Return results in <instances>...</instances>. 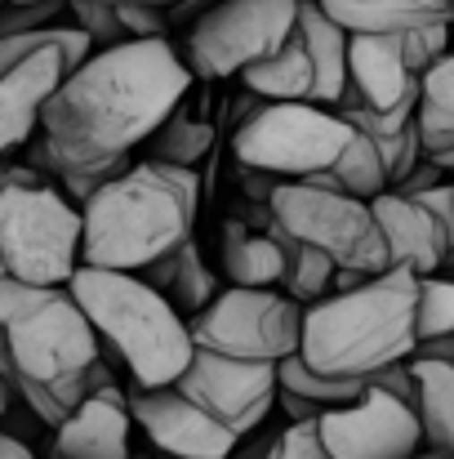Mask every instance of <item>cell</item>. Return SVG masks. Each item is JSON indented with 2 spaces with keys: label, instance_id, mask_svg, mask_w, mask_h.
<instances>
[{
  "label": "cell",
  "instance_id": "6da1fadb",
  "mask_svg": "<svg viewBox=\"0 0 454 459\" xmlns=\"http://www.w3.org/2000/svg\"><path fill=\"white\" fill-rule=\"evenodd\" d=\"M192 81L169 40H125L90 54L45 103L36 160L54 178H116L130 152L183 108Z\"/></svg>",
  "mask_w": 454,
  "mask_h": 459
},
{
  "label": "cell",
  "instance_id": "7a4b0ae2",
  "mask_svg": "<svg viewBox=\"0 0 454 459\" xmlns=\"http://www.w3.org/2000/svg\"><path fill=\"white\" fill-rule=\"evenodd\" d=\"M0 330L13 357V397H22L49 429H58L90 393L112 384L99 334L67 286H22L0 277Z\"/></svg>",
  "mask_w": 454,
  "mask_h": 459
},
{
  "label": "cell",
  "instance_id": "3957f363",
  "mask_svg": "<svg viewBox=\"0 0 454 459\" xmlns=\"http://www.w3.org/2000/svg\"><path fill=\"white\" fill-rule=\"evenodd\" d=\"M201 214V174L165 160H134L81 210V264L107 273H143L192 241Z\"/></svg>",
  "mask_w": 454,
  "mask_h": 459
},
{
  "label": "cell",
  "instance_id": "277c9868",
  "mask_svg": "<svg viewBox=\"0 0 454 459\" xmlns=\"http://www.w3.org/2000/svg\"><path fill=\"white\" fill-rule=\"evenodd\" d=\"M419 277L388 268L356 290L325 295L303 307L299 357L325 379H374L379 370L410 361L419 348Z\"/></svg>",
  "mask_w": 454,
  "mask_h": 459
},
{
  "label": "cell",
  "instance_id": "5b68a950",
  "mask_svg": "<svg viewBox=\"0 0 454 459\" xmlns=\"http://www.w3.org/2000/svg\"><path fill=\"white\" fill-rule=\"evenodd\" d=\"M72 299L94 325L99 343H112L116 357L130 366L134 388H174L196 357L187 316L151 290L139 273H107V268H76L67 281Z\"/></svg>",
  "mask_w": 454,
  "mask_h": 459
},
{
  "label": "cell",
  "instance_id": "8992f818",
  "mask_svg": "<svg viewBox=\"0 0 454 459\" xmlns=\"http://www.w3.org/2000/svg\"><path fill=\"white\" fill-rule=\"evenodd\" d=\"M85 219L54 178L0 196V268L22 286H67L81 268Z\"/></svg>",
  "mask_w": 454,
  "mask_h": 459
},
{
  "label": "cell",
  "instance_id": "52a82bcc",
  "mask_svg": "<svg viewBox=\"0 0 454 459\" xmlns=\"http://www.w3.org/2000/svg\"><path fill=\"white\" fill-rule=\"evenodd\" d=\"M352 126L316 103H268L232 134V152L241 169L272 174L281 183H299L334 169L338 152L352 143Z\"/></svg>",
  "mask_w": 454,
  "mask_h": 459
},
{
  "label": "cell",
  "instance_id": "ba28073f",
  "mask_svg": "<svg viewBox=\"0 0 454 459\" xmlns=\"http://www.w3.org/2000/svg\"><path fill=\"white\" fill-rule=\"evenodd\" d=\"M268 214L299 246L321 250L334 268L361 277H379L392 268L370 201H356L347 192H321L307 183H277V192L268 196Z\"/></svg>",
  "mask_w": 454,
  "mask_h": 459
},
{
  "label": "cell",
  "instance_id": "9c48e42d",
  "mask_svg": "<svg viewBox=\"0 0 454 459\" xmlns=\"http://www.w3.org/2000/svg\"><path fill=\"white\" fill-rule=\"evenodd\" d=\"M192 343L214 357L281 366L299 357L303 343V307L281 290H241L227 286L218 299L187 321Z\"/></svg>",
  "mask_w": 454,
  "mask_h": 459
},
{
  "label": "cell",
  "instance_id": "30bf717a",
  "mask_svg": "<svg viewBox=\"0 0 454 459\" xmlns=\"http://www.w3.org/2000/svg\"><path fill=\"white\" fill-rule=\"evenodd\" d=\"M303 0H218L187 31L192 76L223 81L272 58L299 27Z\"/></svg>",
  "mask_w": 454,
  "mask_h": 459
},
{
  "label": "cell",
  "instance_id": "8fae6325",
  "mask_svg": "<svg viewBox=\"0 0 454 459\" xmlns=\"http://www.w3.org/2000/svg\"><path fill=\"white\" fill-rule=\"evenodd\" d=\"M174 388L187 402H196L210 420H218L232 437L254 433L281 397L277 366L232 361V357H214V352H201V348H196L192 366L183 370V379Z\"/></svg>",
  "mask_w": 454,
  "mask_h": 459
},
{
  "label": "cell",
  "instance_id": "7c38bea8",
  "mask_svg": "<svg viewBox=\"0 0 454 459\" xmlns=\"http://www.w3.org/2000/svg\"><path fill=\"white\" fill-rule=\"evenodd\" d=\"M321 442L334 459H406L424 451V429L415 406L383 388H365L361 402L325 411L316 420Z\"/></svg>",
  "mask_w": 454,
  "mask_h": 459
},
{
  "label": "cell",
  "instance_id": "4fadbf2b",
  "mask_svg": "<svg viewBox=\"0 0 454 459\" xmlns=\"http://www.w3.org/2000/svg\"><path fill=\"white\" fill-rule=\"evenodd\" d=\"M130 420L148 433L151 446L174 459H227L241 442L178 388H134Z\"/></svg>",
  "mask_w": 454,
  "mask_h": 459
},
{
  "label": "cell",
  "instance_id": "5bb4252c",
  "mask_svg": "<svg viewBox=\"0 0 454 459\" xmlns=\"http://www.w3.org/2000/svg\"><path fill=\"white\" fill-rule=\"evenodd\" d=\"M67 67L58 49H40L22 58L18 67L0 72V160L13 148H27L31 134L40 130V112L63 85Z\"/></svg>",
  "mask_w": 454,
  "mask_h": 459
},
{
  "label": "cell",
  "instance_id": "9a60e30c",
  "mask_svg": "<svg viewBox=\"0 0 454 459\" xmlns=\"http://www.w3.org/2000/svg\"><path fill=\"white\" fill-rule=\"evenodd\" d=\"M130 397L107 384L90 393L58 429H54V455L63 459H130Z\"/></svg>",
  "mask_w": 454,
  "mask_h": 459
},
{
  "label": "cell",
  "instance_id": "2e32d148",
  "mask_svg": "<svg viewBox=\"0 0 454 459\" xmlns=\"http://www.w3.org/2000/svg\"><path fill=\"white\" fill-rule=\"evenodd\" d=\"M370 210L379 219V232H383V246H388V264L406 268L415 277H437V268L450 259L441 223L415 196H401V192L374 196Z\"/></svg>",
  "mask_w": 454,
  "mask_h": 459
},
{
  "label": "cell",
  "instance_id": "e0dca14e",
  "mask_svg": "<svg viewBox=\"0 0 454 459\" xmlns=\"http://www.w3.org/2000/svg\"><path fill=\"white\" fill-rule=\"evenodd\" d=\"M295 250V237L268 214V228L254 232L250 223L241 219H227L223 223V277L227 286H241V290H281V277H286V259Z\"/></svg>",
  "mask_w": 454,
  "mask_h": 459
},
{
  "label": "cell",
  "instance_id": "ac0fdd59",
  "mask_svg": "<svg viewBox=\"0 0 454 459\" xmlns=\"http://www.w3.org/2000/svg\"><path fill=\"white\" fill-rule=\"evenodd\" d=\"M347 36H406L433 22H454V0H321Z\"/></svg>",
  "mask_w": 454,
  "mask_h": 459
},
{
  "label": "cell",
  "instance_id": "d6986e66",
  "mask_svg": "<svg viewBox=\"0 0 454 459\" xmlns=\"http://www.w3.org/2000/svg\"><path fill=\"white\" fill-rule=\"evenodd\" d=\"M299 40L312 58V72H316V108H334L338 94L347 90V31L321 9V0H303L299 4Z\"/></svg>",
  "mask_w": 454,
  "mask_h": 459
},
{
  "label": "cell",
  "instance_id": "ffe728a7",
  "mask_svg": "<svg viewBox=\"0 0 454 459\" xmlns=\"http://www.w3.org/2000/svg\"><path fill=\"white\" fill-rule=\"evenodd\" d=\"M139 277L148 281L151 290H160L187 321L218 299V277H214V268L205 264V255L196 250V241H187V246H178L174 255L156 259Z\"/></svg>",
  "mask_w": 454,
  "mask_h": 459
},
{
  "label": "cell",
  "instance_id": "44dd1931",
  "mask_svg": "<svg viewBox=\"0 0 454 459\" xmlns=\"http://www.w3.org/2000/svg\"><path fill=\"white\" fill-rule=\"evenodd\" d=\"M415 370V415L424 429V451H437L441 459H454V361H424L410 357Z\"/></svg>",
  "mask_w": 454,
  "mask_h": 459
},
{
  "label": "cell",
  "instance_id": "7402d4cb",
  "mask_svg": "<svg viewBox=\"0 0 454 459\" xmlns=\"http://www.w3.org/2000/svg\"><path fill=\"white\" fill-rule=\"evenodd\" d=\"M241 81H245L250 94H259V99H268V103H312V99H316V72H312V58H307V49H303L299 31H295L272 58L245 67Z\"/></svg>",
  "mask_w": 454,
  "mask_h": 459
},
{
  "label": "cell",
  "instance_id": "603a6c76",
  "mask_svg": "<svg viewBox=\"0 0 454 459\" xmlns=\"http://www.w3.org/2000/svg\"><path fill=\"white\" fill-rule=\"evenodd\" d=\"M424 156L454 148V54L419 76V112H415Z\"/></svg>",
  "mask_w": 454,
  "mask_h": 459
},
{
  "label": "cell",
  "instance_id": "cb8c5ba5",
  "mask_svg": "<svg viewBox=\"0 0 454 459\" xmlns=\"http://www.w3.org/2000/svg\"><path fill=\"white\" fill-rule=\"evenodd\" d=\"M277 384H281V393H290V397H299L307 402L312 411H338V406H352V402H361L365 397V379H325V375H316L303 357H290V361H281L277 366Z\"/></svg>",
  "mask_w": 454,
  "mask_h": 459
},
{
  "label": "cell",
  "instance_id": "d4e9b609",
  "mask_svg": "<svg viewBox=\"0 0 454 459\" xmlns=\"http://www.w3.org/2000/svg\"><path fill=\"white\" fill-rule=\"evenodd\" d=\"M330 174H334L338 187H343L347 196H356V201H374V196L392 192L388 165H383V156L374 148V139H365V134H352V143L338 152Z\"/></svg>",
  "mask_w": 454,
  "mask_h": 459
},
{
  "label": "cell",
  "instance_id": "484cf974",
  "mask_svg": "<svg viewBox=\"0 0 454 459\" xmlns=\"http://www.w3.org/2000/svg\"><path fill=\"white\" fill-rule=\"evenodd\" d=\"M151 152L148 160H165V165H183V169H196V160L214 148V130L205 121H192L183 112H174L156 134L148 139Z\"/></svg>",
  "mask_w": 454,
  "mask_h": 459
},
{
  "label": "cell",
  "instance_id": "4316f807",
  "mask_svg": "<svg viewBox=\"0 0 454 459\" xmlns=\"http://www.w3.org/2000/svg\"><path fill=\"white\" fill-rule=\"evenodd\" d=\"M330 286H334V264H330L321 250L295 241V250H290V259H286L281 295H290L299 307H312L330 295Z\"/></svg>",
  "mask_w": 454,
  "mask_h": 459
},
{
  "label": "cell",
  "instance_id": "83f0119b",
  "mask_svg": "<svg viewBox=\"0 0 454 459\" xmlns=\"http://www.w3.org/2000/svg\"><path fill=\"white\" fill-rule=\"evenodd\" d=\"M419 339H454V281L450 277H419Z\"/></svg>",
  "mask_w": 454,
  "mask_h": 459
},
{
  "label": "cell",
  "instance_id": "f1b7e54d",
  "mask_svg": "<svg viewBox=\"0 0 454 459\" xmlns=\"http://www.w3.org/2000/svg\"><path fill=\"white\" fill-rule=\"evenodd\" d=\"M67 13H72V27L85 31V40L94 45V54L130 40L125 27H121V18H116V4H107V0H67Z\"/></svg>",
  "mask_w": 454,
  "mask_h": 459
},
{
  "label": "cell",
  "instance_id": "f546056e",
  "mask_svg": "<svg viewBox=\"0 0 454 459\" xmlns=\"http://www.w3.org/2000/svg\"><path fill=\"white\" fill-rule=\"evenodd\" d=\"M397 40H401L406 67H410L415 76H424V72L437 67L446 54H454V22H433V27L406 31V36H397Z\"/></svg>",
  "mask_w": 454,
  "mask_h": 459
},
{
  "label": "cell",
  "instance_id": "4dcf8cb0",
  "mask_svg": "<svg viewBox=\"0 0 454 459\" xmlns=\"http://www.w3.org/2000/svg\"><path fill=\"white\" fill-rule=\"evenodd\" d=\"M67 13V0H36V4H0V40L54 27Z\"/></svg>",
  "mask_w": 454,
  "mask_h": 459
},
{
  "label": "cell",
  "instance_id": "1f68e13d",
  "mask_svg": "<svg viewBox=\"0 0 454 459\" xmlns=\"http://www.w3.org/2000/svg\"><path fill=\"white\" fill-rule=\"evenodd\" d=\"M263 459H334V455L325 451L316 420H303V424H286V433L263 451Z\"/></svg>",
  "mask_w": 454,
  "mask_h": 459
},
{
  "label": "cell",
  "instance_id": "d6a6232c",
  "mask_svg": "<svg viewBox=\"0 0 454 459\" xmlns=\"http://www.w3.org/2000/svg\"><path fill=\"white\" fill-rule=\"evenodd\" d=\"M116 18L130 40H165L169 31V13L160 4H116Z\"/></svg>",
  "mask_w": 454,
  "mask_h": 459
},
{
  "label": "cell",
  "instance_id": "836d02e7",
  "mask_svg": "<svg viewBox=\"0 0 454 459\" xmlns=\"http://www.w3.org/2000/svg\"><path fill=\"white\" fill-rule=\"evenodd\" d=\"M437 223H441V232H446V246H450V255H454V183L450 178H441L437 187H428V192H419L415 196Z\"/></svg>",
  "mask_w": 454,
  "mask_h": 459
},
{
  "label": "cell",
  "instance_id": "e575fe53",
  "mask_svg": "<svg viewBox=\"0 0 454 459\" xmlns=\"http://www.w3.org/2000/svg\"><path fill=\"white\" fill-rule=\"evenodd\" d=\"M22 183H40V169L31 165H13V160H0V196L9 187H22Z\"/></svg>",
  "mask_w": 454,
  "mask_h": 459
},
{
  "label": "cell",
  "instance_id": "d590c367",
  "mask_svg": "<svg viewBox=\"0 0 454 459\" xmlns=\"http://www.w3.org/2000/svg\"><path fill=\"white\" fill-rule=\"evenodd\" d=\"M0 459H36V455H31V446H27V442H18V437L0 433Z\"/></svg>",
  "mask_w": 454,
  "mask_h": 459
},
{
  "label": "cell",
  "instance_id": "8d00e7d4",
  "mask_svg": "<svg viewBox=\"0 0 454 459\" xmlns=\"http://www.w3.org/2000/svg\"><path fill=\"white\" fill-rule=\"evenodd\" d=\"M428 160H433V165H437V169H441V174L454 183V148H446V152H433Z\"/></svg>",
  "mask_w": 454,
  "mask_h": 459
},
{
  "label": "cell",
  "instance_id": "74e56055",
  "mask_svg": "<svg viewBox=\"0 0 454 459\" xmlns=\"http://www.w3.org/2000/svg\"><path fill=\"white\" fill-rule=\"evenodd\" d=\"M107 4H160V9H169V4H178V0H107Z\"/></svg>",
  "mask_w": 454,
  "mask_h": 459
},
{
  "label": "cell",
  "instance_id": "f35d334b",
  "mask_svg": "<svg viewBox=\"0 0 454 459\" xmlns=\"http://www.w3.org/2000/svg\"><path fill=\"white\" fill-rule=\"evenodd\" d=\"M9 397H13V388H9V384H4V379H0V415H4V411H9Z\"/></svg>",
  "mask_w": 454,
  "mask_h": 459
},
{
  "label": "cell",
  "instance_id": "ab89813d",
  "mask_svg": "<svg viewBox=\"0 0 454 459\" xmlns=\"http://www.w3.org/2000/svg\"><path fill=\"white\" fill-rule=\"evenodd\" d=\"M406 459H441L437 451H415V455H406Z\"/></svg>",
  "mask_w": 454,
  "mask_h": 459
},
{
  "label": "cell",
  "instance_id": "60d3db41",
  "mask_svg": "<svg viewBox=\"0 0 454 459\" xmlns=\"http://www.w3.org/2000/svg\"><path fill=\"white\" fill-rule=\"evenodd\" d=\"M4 4H36V0H4Z\"/></svg>",
  "mask_w": 454,
  "mask_h": 459
},
{
  "label": "cell",
  "instance_id": "b9f144b4",
  "mask_svg": "<svg viewBox=\"0 0 454 459\" xmlns=\"http://www.w3.org/2000/svg\"><path fill=\"white\" fill-rule=\"evenodd\" d=\"M130 459H143V455H130Z\"/></svg>",
  "mask_w": 454,
  "mask_h": 459
},
{
  "label": "cell",
  "instance_id": "7bdbcfd3",
  "mask_svg": "<svg viewBox=\"0 0 454 459\" xmlns=\"http://www.w3.org/2000/svg\"><path fill=\"white\" fill-rule=\"evenodd\" d=\"M49 459H63V455H49Z\"/></svg>",
  "mask_w": 454,
  "mask_h": 459
},
{
  "label": "cell",
  "instance_id": "ee69618b",
  "mask_svg": "<svg viewBox=\"0 0 454 459\" xmlns=\"http://www.w3.org/2000/svg\"><path fill=\"white\" fill-rule=\"evenodd\" d=\"M0 277H4V268H0Z\"/></svg>",
  "mask_w": 454,
  "mask_h": 459
},
{
  "label": "cell",
  "instance_id": "f6af8a7d",
  "mask_svg": "<svg viewBox=\"0 0 454 459\" xmlns=\"http://www.w3.org/2000/svg\"><path fill=\"white\" fill-rule=\"evenodd\" d=\"M0 4H4V0H0Z\"/></svg>",
  "mask_w": 454,
  "mask_h": 459
}]
</instances>
